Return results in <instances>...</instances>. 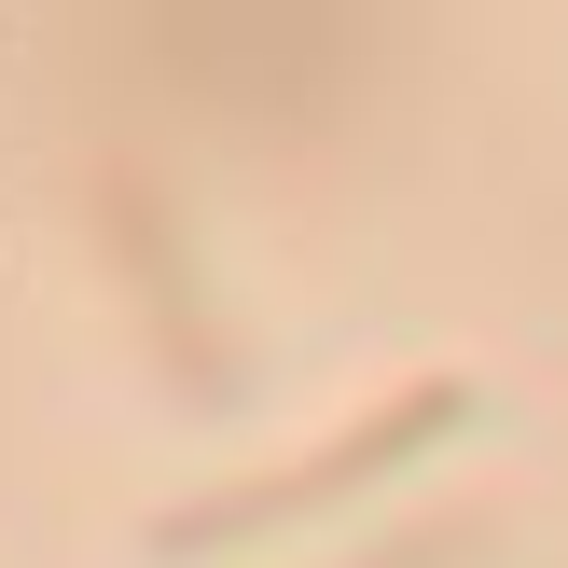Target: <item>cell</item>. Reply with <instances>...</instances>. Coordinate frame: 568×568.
<instances>
[{
  "mask_svg": "<svg viewBox=\"0 0 568 568\" xmlns=\"http://www.w3.org/2000/svg\"><path fill=\"white\" fill-rule=\"evenodd\" d=\"M471 416H486V388H471V375H416V388H388V403H361L347 430H320L305 458L250 471V486H209V499H181V514L153 527V555H166V568H194V555L277 541V527H305V514H333V499H361V486H388V471H416L444 430H471Z\"/></svg>",
  "mask_w": 568,
  "mask_h": 568,
  "instance_id": "cell-1",
  "label": "cell"
},
{
  "mask_svg": "<svg viewBox=\"0 0 568 568\" xmlns=\"http://www.w3.org/2000/svg\"><path fill=\"white\" fill-rule=\"evenodd\" d=\"M111 264L139 277V305H153V361L194 388V403H236V347L209 333L194 250H166V194H153V181H111Z\"/></svg>",
  "mask_w": 568,
  "mask_h": 568,
  "instance_id": "cell-2",
  "label": "cell"
},
{
  "mask_svg": "<svg viewBox=\"0 0 568 568\" xmlns=\"http://www.w3.org/2000/svg\"><path fill=\"white\" fill-rule=\"evenodd\" d=\"M471 541H486V527H471V514H444V527H416L403 555H361V568H471Z\"/></svg>",
  "mask_w": 568,
  "mask_h": 568,
  "instance_id": "cell-3",
  "label": "cell"
}]
</instances>
